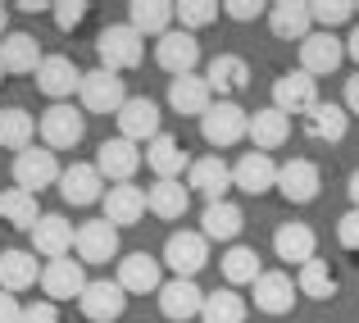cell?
I'll return each mask as SVG.
<instances>
[{
	"instance_id": "1",
	"label": "cell",
	"mask_w": 359,
	"mask_h": 323,
	"mask_svg": "<svg viewBox=\"0 0 359 323\" xmlns=\"http://www.w3.org/2000/svg\"><path fill=\"white\" fill-rule=\"evenodd\" d=\"M96 55H100V69H109V73L137 69L141 55H146V37L128 23H109V27H100V37H96Z\"/></svg>"
},
{
	"instance_id": "2",
	"label": "cell",
	"mask_w": 359,
	"mask_h": 323,
	"mask_svg": "<svg viewBox=\"0 0 359 323\" xmlns=\"http://www.w3.org/2000/svg\"><path fill=\"white\" fill-rule=\"evenodd\" d=\"M245 123H250V114H245L237 100H214V105L201 114V137L210 141L214 150H228L245 137Z\"/></svg>"
},
{
	"instance_id": "3",
	"label": "cell",
	"mask_w": 359,
	"mask_h": 323,
	"mask_svg": "<svg viewBox=\"0 0 359 323\" xmlns=\"http://www.w3.org/2000/svg\"><path fill=\"white\" fill-rule=\"evenodd\" d=\"M60 159H55V150L46 146H27L14 155V187H23V192L41 196L46 187H60Z\"/></svg>"
},
{
	"instance_id": "4",
	"label": "cell",
	"mask_w": 359,
	"mask_h": 323,
	"mask_svg": "<svg viewBox=\"0 0 359 323\" xmlns=\"http://www.w3.org/2000/svg\"><path fill=\"white\" fill-rule=\"evenodd\" d=\"M36 132H41L46 150H73L87 137V114L78 105H50L41 114V123H36Z\"/></svg>"
},
{
	"instance_id": "5",
	"label": "cell",
	"mask_w": 359,
	"mask_h": 323,
	"mask_svg": "<svg viewBox=\"0 0 359 323\" xmlns=\"http://www.w3.org/2000/svg\"><path fill=\"white\" fill-rule=\"evenodd\" d=\"M78 100L87 114H118L123 100H128V87H123L118 73L109 69H91L82 73V87H78Z\"/></svg>"
},
{
	"instance_id": "6",
	"label": "cell",
	"mask_w": 359,
	"mask_h": 323,
	"mask_svg": "<svg viewBox=\"0 0 359 323\" xmlns=\"http://www.w3.org/2000/svg\"><path fill=\"white\" fill-rule=\"evenodd\" d=\"M187 192L205 196V205L228 201V192H232V164H228L223 155H201V159H191V169H187Z\"/></svg>"
},
{
	"instance_id": "7",
	"label": "cell",
	"mask_w": 359,
	"mask_h": 323,
	"mask_svg": "<svg viewBox=\"0 0 359 323\" xmlns=\"http://www.w3.org/2000/svg\"><path fill=\"white\" fill-rule=\"evenodd\" d=\"M73 251L82 264H109L118 260V228L105 218H87V223L73 228Z\"/></svg>"
},
{
	"instance_id": "8",
	"label": "cell",
	"mask_w": 359,
	"mask_h": 323,
	"mask_svg": "<svg viewBox=\"0 0 359 323\" xmlns=\"http://www.w3.org/2000/svg\"><path fill=\"white\" fill-rule=\"evenodd\" d=\"M318 100H323V96H318V82L309 78V73H300V69H287L278 82H273V110L287 114V119H291V114L305 119Z\"/></svg>"
},
{
	"instance_id": "9",
	"label": "cell",
	"mask_w": 359,
	"mask_h": 323,
	"mask_svg": "<svg viewBox=\"0 0 359 323\" xmlns=\"http://www.w3.org/2000/svg\"><path fill=\"white\" fill-rule=\"evenodd\" d=\"M346 60V41L337 32H309L305 41H300V73H309V78H327V73H337Z\"/></svg>"
},
{
	"instance_id": "10",
	"label": "cell",
	"mask_w": 359,
	"mask_h": 323,
	"mask_svg": "<svg viewBox=\"0 0 359 323\" xmlns=\"http://www.w3.org/2000/svg\"><path fill=\"white\" fill-rule=\"evenodd\" d=\"M173 269V278H196V273L210 264V242H205L201 232H173L164 242V260Z\"/></svg>"
},
{
	"instance_id": "11",
	"label": "cell",
	"mask_w": 359,
	"mask_h": 323,
	"mask_svg": "<svg viewBox=\"0 0 359 323\" xmlns=\"http://www.w3.org/2000/svg\"><path fill=\"white\" fill-rule=\"evenodd\" d=\"M155 60H159V69H168L173 78H182V73H196V64H201V41H196V32L168 27V32L155 41Z\"/></svg>"
},
{
	"instance_id": "12",
	"label": "cell",
	"mask_w": 359,
	"mask_h": 323,
	"mask_svg": "<svg viewBox=\"0 0 359 323\" xmlns=\"http://www.w3.org/2000/svg\"><path fill=\"white\" fill-rule=\"evenodd\" d=\"M114 119H118V137L132 141V146H137V141L150 146V141L159 137V105L150 96H128Z\"/></svg>"
},
{
	"instance_id": "13",
	"label": "cell",
	"mask_w": 359,
	"mask_h": 323,
	"mask_svg": "<svg viewBox=\"0 0 359 323\" xmlns=\"http://www.w3.org/2000/svg\"><path fill=\"white\" fill-rule=\"evenodd\" d=\"M205 87H210V96L219 100H232L237 91L250 87V64L241 60V55H214L210 64H205Z\"/></svg>"
},
{
	"instance_id": "14",
	"label": "cell",
	"mask_w": 359,
	"mask_h": 323,
	"mask_svg": "<svg viewBox=\"0 0 359 323\" xmlns=\"http://www.w3.org/2000/svg\"><path fill=\"white\" fill-rule=\"evenodd\" d=\"M78 310L91 323H114L123 310H128V291H123L118 282H109V278H96V282H87V287H82Z\"/></svg>"
},
{
	"instance_id": "15",
	"label": "cell",
	"mask_w": 359,
	"mask_h": 323,
	"mask_svg": "<svg viewBox=\"0 0 359 323\" xmlns=\"http://www.w3.org/2000/svg\"><path fill=\"white\" fill-rule=\"evenodd\" d=\"M159 296V315L173 319V323H187V319H201V305H205V291L196 287V278H168L164 287L155 291Z\"/></svg>"
},
{
	"instance_id": "16",
	"label": "cell",
	"mask_w": 359,
	"mask_h": 323,
	"mask_svg": "<svg viewBox=\"0 0 359 323\" xmlns=\"http://www.w3.org/2000/svg\"><path fill=\"white\" fill-rule=\"evenodd\" d=\"M164 264L155 260V255H146V251H132V255H123L118 260V287L128 291V296H146V291H159L164 287Z\"/></svg>"
},
{
	"instance_id": "17",
	"label": "cell",
	"mask_w": 359,
	"mask_h": 323,
	"mask_svg": "<svg viewBox=\"0 0 359 323\" xmlns=\"http://www.w3.org/2000/svg\"><path fill=\"white\" fill-rule=\"evenodd\" d=\"M87 282L91 278L82 273V260H69V255H64V260H50L41 269V291H46V301H55V305H60V301H78Z\"/></svg>"
},
{
	"instance_id": "18",
	"label": "cell",
	"mask_w": 359,
	"mask_h": 323,
	"mask_svg": "<svg viewBox=\"0 0 359 323\" xmlns=\"http://www.w3.org/2000/svg\"><path fill=\"white\" fill-rule=\"evenodd\" d=\"M36 87H41L55 105H64V100L82 87V69L69 60V55H46L41 69H36Z\"/></svg>"
},
{
	"instance_id": "19",
	"label": "cell",
	"mask_w": 359,
	"mask_h": 323,
	"mask_svg": "<svg viewBox=\"0 0 359 323\" xmlns=\"http://www.w3.org/2000/svg\"><path fill=\"white\" fill-rule=\"evenodd\" d=\"M232 187H241L245 196H264L278 192V164L273 155H259V150H245V155L232 164Z\"/></svg>"
},
{
	"instance_id": "20",
	"label": "cell",
	"mask_w": 359,
	"mask_h": 323,
	"mask_svg": "<svg viewBox=\"0 0 359 323\" xmlns=\"http://www.w3.org/2000/svg\"><path fill=\"white\" fill-rule=\"evenodd\" d=\"M318 187H323V178H318L314 159H287V164H278V192L291 205H309L318 196Z\"/></svg>"
},
{
	"instance_id": "21",
	"label": "cell",
	"mask_w": 359,
	"mask_h": 323,
	"mask_svg": "<svg viewBox=\"0 0 359 323\" xmlns=\"http://www.w3.org/2000/svg\"><path fill=\"white\" fill-rule=\"evenodd\" d=\"M141 169V150L123 137H105L96 150V173L109 178V183H132V173Z\"/></svg>"
},
{
	"instance_id": "22",
	"label": "cell",
	"mask_w": 359,
	"mask_h": 323,
	"mask_svg": "<svg viewBox=\"0 0 359 323\" xmlns=\"http://www.w3.org/2000/svg\"><path fill=\"white\" fill-rule=\"evenodd\" d=\"M36 282H41V264H36L32 251H23V246H9V251H0V291L18 296V291L36 287Z\"/></svg>"
},
{
	"instance_id": "23",
	"label": "cell",
	"mask_w": 359,
	"mask_h": 323,
	"mask_svg": "<svg viewBox=\"0 0 359 323\" xmlns=\"http://www.w3.org/2000/svg\"><path fill=\"white\" fill-rule=\"evenodd\" d=\"M100 205H105V223L132 228V223H141V218H146V187L118 183V187H109V192L100 196Z\"/></svg>"
},
{
	"instance_id": "24",
	"label": "cell",
	"mask_w": 359,
	"mask_h": 323,
	"mask_svg": "<svg viewBox=\"0 0 359 323\" xmlns=\"http://www.w3.org/2000/svg\"><path fill=\"white\" fill-rule=\"evenodd\" d=\"M73 251V223L64 214H41L32 228V255L41 260H64Z\"/></svg>"
},
{
	"instance_id": "25",
	"label": "cell",
	"mask_w": 359,
	"mask_h": 323,
	"mask_svg": "<svg viewBox=\"0 0 359 323\" xmlns=\"http://www.w3.org/2000/svg\"><path fill=\"white\" fill-rule=\"evenodd\" d=\"M269 27H273V37H282V41H305V37L314 32L309 0H278V5H269Z\"/></svg>"
},
{
	"instance_id": "26",
	"label": "cell",
	"mask_w": 359,
	"mask_h": 323,
	"mask_svg": "<svg viewBox=\"0 0 359 323\" xmlns=\"http://www.w3.org/2000/svg\"><path fill=\"white\" fill-rule=\"evenodd\" d=\"M245 137H250V146L259 150V155H269V150H278V146H287V137H291V119L287 114H278V110H255L250 114V123H245Z\"/></svg>"
},
{
	"instance_id": "27",
	"label": "cell",
	"mask_w": 359,
	"mask_h": 323,
	"mask_svg": "<svg viewBox=\"0 0 359 323\" xmlns=\"http://www.w3.org/2000/svg\"><path fill=\"white\" fill-rule=\"evenodd\" d=\"M41 41L32 32H5L0 37V69L5 73H36L41 69Z\"/></svg>"
},
{
	"instance_id": "28",
	"label": "cell",
	"mask_w": 359,
	"mask_h": 323,
	"mask_svg": "<svg viewBox=\"0 0 359 323\" xmlns=\"http://www.w3.org/2000/svg\"><path fill=\"white\" fill-rule=\"evenodd\" d=\"M60 196L69 205H96L105 196V178L96 173V164H69L60 173Z\"/></svg>"
},
{
	"instance_id": "29",
	"label": "cell",
	"mask_w": 359,
	"mask_h": 323,
	"mask_svg": "<svg viewBox=\"0 0 359 323\" xmlns=\"http://www.w3.org/2000/svg\"><path fill=\"white\" fill-rule=\"evenodd\" d=\"M296 282H291V273H259L255 278V305L264 310V315H291V305H296Z\"/></svg>"
},
{
	"instance_id": "30",
	"label": "cell",
	"mask_w": 359,
	"mask_h": 323,
	"mask_svg": "<svg viewBox=\"0 0 359 323\" xmlns=\"http://www.w3.org/2000/svg\"><path fill=\"white\" fill-rule=\"evenodd\" d=\"M273 251L287 264H309L318 255V237H314L309 223H282L278 232H273Z\"/></svg>"
},
{
	"instance_id": "31",
	"label": "cell",
	"mask_w": 359,
	"mask_h": 323,
	"mask_svg": "<svg viewBox=\"0 0 359 323\" xmlns=\"http://www.w3.org/2000/svg\"><path fill=\"white\" fill-rule=\"evenodd\" d=\"M305 132L314 141H323V146H337V141H346V132H351V114L341 105H332V100H318V105L305 114Z\"/></svg>"
},
{
	"instance_id": "32",
	"label": "cell",
	"mask_w": 359,
	"mask_h": 323,
	"mask_svg": "<svg viewBox=\"0 0 359 323\" xmlns=\"http://www.w3.org/2000/svg\"><path fill=\"white\" fill-rule=\"evenodd\" d=\"M177 23L173 0H132L128 5V27H137L141 37H164Z\"/></svg>"
},
{
	"instance_id": "33",
	"label": "cell",
	"mask_w": 359,
	"mask_h": 323,
	"mask_svg": "<svg viewBox=\"0 0 359 323\" xmlns=\"http://www.w3.org/2000/svg\"><path fill=\"white\" fill-rule=\"evenodd\" d=\"M241 228H245L241 205H232V201L205 205V214H201V237H205V242H237Z\"/></svg>"
},
{
	"instance_id": "34",
	"label": "cell",
	"mask_w": 359,
	"mask_h": 323,
	"mask_svg": "<svg viewBox=\"0 0 359 323\" xmlns=\"http://www.w3.org/2000/svg\"><path fill=\"white\" fill-rule=\"evenodd\" d=\"M168 105H173V114H191V119H201V114L214 105V96H210V87H205L201 73H182V78L168 82Z\"/></svg>"
},
{
	"instance_id": "35",
	"label": "cell",
	"mask_w": 359,
	"mask_h": 323,
	"mask_svg": "<svg viewBox=\"0 0 359 323\" xmlns=\"http://www.w3.org/2000/svg\"><path fill=\"white\" fill-rule=\"evenodd\" d=\"M150 164V173L155 178H177L182 169H191V159H187V146L177 137H168V132H159L155 141L146 146V155H141Z\"/></svg>"
},
{
	"instance_id": "36",
	"label": "cell",
	"mask_w": 359,
	"mask_h": 323,
	"mask_svg": "<svg viewBox=\"0 0 359 323\" xmlns=\"http://www.w3.org/2000/svg\"><path fill=\"white\" fill-rule=\"evenodd\" d=\"M187 205H191V192L177 178H155V187H146V210L159 218H182Z\"/></svg>"
},
{
	"instance_id": "37",
	"label": "cell",
	"mask_w": 359,
	"mask_h": 323,
	"mask_svg": "<svg viewBox=\"0 0 359 323\" xmlns=\"http://www.w3.org/2000/svg\"><path fill=\"white\" fill-rule=\"evenodd\" d=\"M32 137H36V119L23 105H5V110H0V146H5V150L18 155V150L32 146Z\"/></svg>"
},
{
	"instance_id": "38",
	"label": "cell",
	"mask_w": 359,
	"mask_h": 323,
	"mask_svg": "<svg viewBox=\"0 0 359 323\" xmlns=\"http://www.w3.org/2000/svg\"><path fill=\"white\" fill-rule=\"evenodd\" d=\"M0 218H5L9 228H23V232H32L36 218H41V205H36L32 192H23V187H9V192H0Z\"/></svg>"
},
{
	"instance_id": "39",
	"label": "cell",
	"mask_w": 359,
	"mask_h": 323,
	"mask_svg": "<svg viewBox=\"0 0 359 323\" xmlns=\"http://www.w3.org/2000/svg\"><path fill=\"white\" fill-rule=\"evenodd\" d=\"M296 291H300V296H309V301H332L337 296V273H332V264L318 260V255L309 264H300Z\"/></svg>"
},
{
	"instance_id": "40",
	"label": "cell",
	"mask_w": 359,
	"mask_h": 323,
	"mask_svg": "<svg viewBox=\"0 0 359 323\" xmlns=\"http://www.w3.org/2000/svg\"><path fill=\"white\" fill-rule=\"evenodd\" d=\"M201 323H245V296H237L232 287H223V291H205Z\"/></svg>"
},
{
	"instance_id": "41",
	"label": "cell",
	"mask_w": 359,
	"mask_h": 323,
	"mask_svg": "<svg viewBox=\"0 0 359 323\" xmlns=\"http://www.w3.org/2000/svg\"><path fill=\"white\" fill-rule=\"evenodd\" d=\"M259 255H255V246H232L228 255H223V278H228V287L237 291V287H245L250 282L255 287V278H259Z\"/></svg>"
},
{
	"instance_id": "42",
	"label": "cell",
	"mask_w": 359,
	"mask_h": 323,
	"mask_svg": "<svg viewBox=\"0 0 359 323\" xmlns=\"http://www.w3.org/2000/svg\"><path fill=\"white\" fill-rule=\"evenodd\" d=\"M309 18L318 23V32H337L355 18V0H309Z\"/></svg>"
},
{
	"instance_id": "43",
	"label": "cell",
	"mask_w": 359,
	"mask_h": 323,
	"mask_svg": "<svg viewBox=\"0 0 359 323\" xmlns=\"http://www.w3.org/2000/svg\"><path fill=\"white\" fill-rule=\"evenodd\" d=\"M177 9V23H182V32H201V27H210L214 18H219L223 5H214V0H182Z\"/></svg>"
},
{
	"instance_id": "44",
	"label": "cell",
	"mask_w": 359,
	"mask_h": 323,
	"mask_svg": "<svg viewBox=\"0 0 359 323\" xmlns=\"http://www.w3.org/2000/svg\"><path fill=\"white\" fill-rule=\"evenodd\" d=\"M55 9V27L60 32H73V27L87 18V0H60V5H50Z\"/></svg>"
},
{
	"instance_id": "45",
	"label": "cell",
	"mask_w": 359,
	"mask_h": 323,
	"mask_svg": "<svg viewBox=\"0 0 359 323\" xmlns=\"http://www.w3.org/2000/svg\"><path fill=\"white\" fill-rule=\"evenodd\" d=\"M337 242H341L346 251H359V210L337 218Z\"/></svg>"
},
{
	"instance_id": "46",
	"label": "cell",
	"mask_w": 359,
	"mask_h": 323,
	"mask_svg": "<svg viewBox=\"0 0 359 323\" xmlns=\"http://www.w3.org/2000/svg\"><path fill=\"white\" fill-rule=\"evenodd\" d=\"M18 323H60V310H55V301H32V305H23Z\"/></svg>"
},
{
	"instance_id": "47",
	"label": "cell",
	"mask_w": 359,
	"mask_h": 323,
	"mask_svg": "<svg viewBox=\"0 0 359 323\" xmlns=\"http://www.w3.org/2000/svg\"><path fill=\"white\" fill-rule=\"evenodd\" d=\"M223 14L237 18V23H250V18L264 14V5H259V0H228V5H223Z\"/></svg>"
},
{
	"instance_id": "48",
	"label": "cell",
	"mask_w": 359,
	"mask_h": 323,
	"mask_svg": "<svg viewBox=\"0 0 359 323\" xmlns=\"http://www.w3.org/2000/svg\"><path fill=\"white\" fill-rule=\"evenodd\" d=\"M18 319H23V305H18V296L0 291V323H18Z\"/></svg>"
},
{
	"instance_id": "49",
	"label": "cell",
	"mask_w": 359,
	"mask_h": 323,
	"mask_svg": "<svg viewBox=\"0 0 359 323\" xmlns=\"http://www.w3.org/2000/svg\"><path fill=\"white\" fill-rule=\"evenodd\" d=\"M346 114H359V78H346V100H341Z\"/></svg>"
},
{
	"instance_id": "50",
	"label": "cell",
	"mask_w": 359,
	"mask_h": 323,
	"mask_svg": "<svg viewBox=\"0 0 359 323\" xmlns=\"http://www.w3.org/2000/svg\"><path fill=\"white\" fill-rule=\"evenodd\" d=\"M346 55H351V60L359 64V23L351 27V37H346Z\"/></svg>"
},
{
	"instance_id": "51",
	"label": "cell",
	"mask_w": 359,
	"mask_h": 323,
	"mask_svg": "<svg viewBox=\"0 0 359 323\" xmlns=\"http://www.w3.org/2000/svg\"><path fill=\"white\" fill-rule=\"evenodd\" d=\"M346 192H351V201H355V210H359V169L351 173V183H346Z\"/></svg>"
},
{
	"instance_id": "52",
	"label": "cell",
	"mask_w": 359,
	"mask_h": 323,
	"mask_svg": "<svg viewBox=\"0 0 359 323\" xmlns=\"http://www.w3.org/2000/svg\"><path fill=\"white\" fill-rule=\"evenodd\" d=\"M18 9H23V14H36V9H46V0H18Z\"/></svg>"
},
{
	"instance_id": "53",
	"label": "cell",
	"mask_w": 359,
	"mask_h": 323,
	"mask_svg": "<svg viewBox=\"0 0 359 323\" xmlns=\"http://www.w3.org/2000/svg\"><path fill=\"white\" fill-rule=\"evenodd\" d=\"M5 32H9V9L0 5V37H5Z\"/></svg>"
},
{
	"instance_id": "54",
	"label": "cell",
	"mask_w": 359,
	"mask_h": 323,
	"mask_svg": "<svg viewBox=\"0 0 359 323\" xmlns=\"http://www.w3.org/2000/svg\"><path fill=\"white\" fill-rule=\"evenodd\" d=\"M0 73H5V69H0ZM0 82H5V78H0Z\"/></svg>"
},
{
	"instance_id": "55",
	"label": "cell",
	"mask_w": 359,
	"mask_h": 323,
	"mask_svg": "<svg viewBox=\"0 0 359 323\" xmlns=\"http://www.w3.org/2000/svg\"><path fill=\"white\" fill-rule=\"evenodd\" d=\"M355 14H359V5H355Z\"/></svg>"
}]
</instances>
